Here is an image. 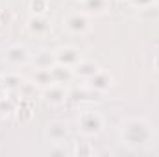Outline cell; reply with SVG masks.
I'll return each mask as SVG.
<instances>
[{
  "mask_svg": "<svg viewBox=\"0 0 159 157\" xmlns=\"http://www.w3.org/2000/svg\"><path fill=\"white\" fill-rule=\"evenodd\" d=\"M152 137H154V129L144 118H128L120 126V139H122V142L126 146L133 148V150L150 144Z\"/></svg>",
  "mask_w": 159,
  "mask_h": 157,
  "instance_id": "cell-1",
  "label": "cell"
},
{
  "mask_svg": "<svg viewBox=\"0 0 159 157\" xmlns=\"http://www.w3.org/2000/svg\"><path fill=\"white\" fill-rule=\"evenodd\" d=\"M63 28L72 34V35H83L91 30V19L85 11H74V13H69L65 19H63Z\"/></svg>",
  "mask_w": 159,
  "mask_h": 157,
  "instance_id": "cell-2",
  "label": "cell"
},
{
  "mask_svg": "<svg viewBox=\"0 0 159 157\" xmlns=\"http://www.w3.org/2000/svg\"><path fill=\"white\" fill-rule=\"evenodd\" d=\"M102 128H104V118L100 117L98 113H94V111H83V113H80L78 129L83 135L94 137V135H98L102 131Z\"/></svg>",
  "mask_w": 159,
  "mask_h": 157,
  "instance_id": "cell-3",
  "label": "cell"
},
{
  "mask_svg": "<svg viewBox=\"0 0 159 157\" xmlns=\"http://www.w3.org/2000/svg\"><path fill=\"white\" fill-rule=\"evenodd\" d=\"M54 57H56V65H63V67L74 69L81 61V52L76 46L65 44V46H59L57 50H54Z\"/></svg>",
  "mask_w": 159,
  "mask_h": 157,
  "instance_id": "cell-4",
  "label": "cell"
},
{
  "mask_svg": "<svg viewBox=\"0 0 159 157\" xmlns=\"http://www.w3.org/2000/svg\"><path fill=\"white\" fill-rule=\"evenodd\" d=\"M69 135V126L65 122H59V120H54L50 124H46L44 128V139L50 142V144H59L67 139Z\"/></svg>",
  "mask_w": 159,
  "mask_h": 157,
  "instance_id": "cell-5",
  "label": "cell"
},
{
  "mask_svg": "<svg viewBox=\"0 0 159 157\" xmlns=\"http://www.w3.org/2000/svg\"><path fill=\"white\" fill-rule=\"evenodd\" d=\"M43 98L48 104H52V105H59V104H63L69 98V91H67L65 83H56L54 81L52 85L43 89Z\"/></svg>",
  "mask_w": 159,
  "mask_h": 157,
  "instance_id": "cell-6",
  "label": "cell"
},
{
  "mask_svg": "<svg viewBox=\"0 0 159 157\" xmlns=\"http://www.w3.org/2000/svg\"><path fill=\"white\" fill-rule=\"evenodd\" d=\"M26 26H28L30 34L35 37H46L52 32V22L46 15H32L26 22Z\"/></svg>",
  "mask_w": 159,
  "mask_h": 157,
  "instance_id": "cell-7",
  "label": "cell"
},
{
  "mask_svg": "<svg viewBox=\"0 0 159 157\" xmlns=\"http://www.w3.org/2000/svg\"><path fill=\"white\" fill-rule=\"evenodd\" d=\"M30 57L32 56H30L28 48L22 46V44H11L6 50V61L11 67H22V65H26L30 61Z\"/></svg>",
  "mask_w": 159,
  "mask_h": 157,
  "instance_id": "cell-8",
  "label": "cell"
},
{
  "mask_svg": "<svg viewBox=\"0 0 159 157\" xmlns=\"http://www.w3.org/2000/svg\"><path fill=\"white\" fill-rule=\"evenodd\" d=\"M87 87L91 89V91H96V92H106L111 85H113V78H111V74L107 72V70H98L93 78L87 79Z\"/></svg>",
  "mask_w": 159,
  "mask_h": 157,
  "instance_id": "cell-9",
  "label": "cell"
},
{
  "mask_svg": "<svg viewBox=\"0 0 159 157\" xmlns=\"http://www.w3.org/2000/svg\"><path fill=\"white\" fill-rule=\"evenodd\" d=\"M98 70H100L98 63H94V61H91V59H81L78 65L72 69L74 76H78V78H83V79L93 78V76H94Z\"/></svg>",
  "mask_w": 159,
  "mask_h": 157,
  "instance_id": "cell-10",
  "label": "cell"
},
{
  "mask_svg": "<svg viewBox=\"0 0 159 157\" xmlns=\"http://www.w3.org/2000/svg\"><path fill=\"white\" fill-rule=\"evenodd\" d=\"M22 81H24V78H22L19 72H6V74L0 78V85H2V89L7 91V92H17V91L20 89Z\"/></svg>",
  "mask_w": 159,
  "mask_h": 157,
  "instance_id": "cell-11",
  "label": "cell"
},
{
  "mask_svg": "<svg viewBox=\"0 0 159 157\" xmlns=\"http://www.w3.org/2000/svg\"><path fill=\"white\" fill-rule=\"evenodd\" d=\"M81 6L87 15H104L111 7L109 0H85V2H81Z\"/></svg>",
  "mask_w": 159,
  "mask_h": 157,
  "instance_id": "cell-12",
  "label": "cell"
},
{
  "mask_svg": "<svg viewBox=\"0 0 159 157\" xmlns=\"http://www.w3.org/2000/svg\"><path fill=\"white\" fill-rule=\"evenodd\" d=\"M32 65L35 69H52L56 65V57H54V52H37L34 57H30Z\"/></svg>",
  "mask_w": 159,
  "mask_h": 157,
  "instance_id": "cell-13",
  "label": "cell"
},
{
  "mask_svg": "<svg viewBox=\"0 0 159 157\" xmlns=\"http://www.w3.org/2000/svg\"><path fill=\"white\" fill-rule=\"evenodd\" d=\"M32 81H34L37 87H41V89L52 85V83H54L52 70H50V69H35V72H34V79H32Z\"/></svg>",
  "mask_w": 159,
  "mask_h": 157,
  "instance_id": "cell-14",
  "label": "cell"
},
{
  "mask_svg": "<svg viewBox=\"0 0 159 157\" xmlns=\"http://www.w3.org/2000/svg\"><path fill=\"white\" fill-rule=\"evenodd\" d=\"M50 70H52V76H54V81L56 83H69L72 79V76H74L72 69L63 67V65H54Z\"/></svg>",
  "mask_w": 159,
  "mask_h": 157,
  "instance_id": "cell-15",
  "label": "cell"
},
{
  "mask_svg": "<svg viewBox=\"0 0 159 157\" xmlns=\"http://www.w3.org/2000/svg\"><path fill=\"white\" fill-rule=\"evenodd\" d=\"M39 89L41 87H37L34 81H22V85H20V89L17 91V94L22 98V100H35V96H37V92H39Z\"/></svg>",
  "mask_w": 159,
  "mask_h": 157,
  "instance_id": "cell-16",
  "label": "cell"
},
{
  "mask_svg": "<svg viewBox=\"0 0 159 157\" xmlns=\"http://www.w3.org/2000/svg\"><path fill=\"white\" fill-rule=\"evenodd\" d=\"M15 113H17L19 122H28V120H32V117H34V107H32V102H30V100H22L20 104H17Z\"/></svg>",
  "mask_w": 159,
  "mask_h": 157,
  "instance_id": "cell-17",
  "label": "cell"
},
{
  "mask_svg": "<svg viewBox=\"0 0 159 157\" xmlns=\"http://www.w3.org/2000/svg\"><path fill=\"white\" fill-rule=\"evenodd\" d=\"M70 154L76 157H89L94 154V150L89 142H74V148L70 150Z\"/></svg>",
  "mask_w": 159,
  "mask_h": 157,
  "instance_id": "cell-18",
  "label": "cell"
},
{
  "mask_svg": "<svg viewBox=\"0 0 159 157\" xmlns=\"http://www.w3.org/2000/svg\"><path fill=\"white\" fill-rule=\"evenodd\" d=\"M32 15H46L48 11V0H32L30 2Z\"/></svg>",
  "mask_w": 159,
  "mask_h": 157,
  "instance_id": "cell-19",
  "label": "cell"
},
{
  "mask_svg": "<svg viewBox=\"0 0 159 157\" xmlns=\"http://www.w3.org/2000/svg\"><path fill=\"white\" fill-rule=\"evenodd\" d=\"M17 109V102L13 98H0V113L2 115H11Z\"/></svg>",
  "mask_w": 159,
  "mask_h": 157,
  "instance_id": "cell-20",
  "label": "cell"
},
{
  "mask_svg": "<svg viewBox=\"0 0 159 157\" xmlns=\"http://www.w3.org/2000/svg\"><path fill=\"white\" fill-rule=\"evenodd\" d=\"M67 154H70V150H67L65 148V142H59V144H52V148H50V155H67Z\"/></svg>",
  "mask_w": 159,
  "mask_h": 157,
  "instance_id": "cell-21",
  "label": "cell"
},
{
  "mask_svg": "<svg viewBox=\"0 0 159 157\" xmlns=\"http://www.w3.org/2000/svg\"><path fill=\"white\" fill-rule=\"evenodd\" d=\"M13 20V13H11V9H0V24H9Z\"/></svg>",
  "mask_w": 159,
  "mask_h": 157,
  "instance_id": "cell-22",
  "label": "cell"
},
{
  "mask_svg": "<svg viewBox=\"0 0 159 157\" xmlns=\"http://www.w3.org/2000/svg\"><path fill=\"white\" fill-rule=\"evenodd\" d=\"M141 11V15L143 17H157V7H156V4L154 6H148V7H143V9H139Z\"/></svg>",
  "mask_w": 159,
  "mask_h": 157,
  "instance_id": "cell-23",
  "label": "cell"
},
{
  "mask_svg": "<svg viewBox=\"0 0 159 157\" xmlns=\"http://www.w3.org/2000/svg\"><path fill=\"white\" fill-rule=\"evenodd\" d=\"M131 4H133L135 7H139V9H143V7H148V6H154V4H156V0H131Z\"/></svg>",
  "mask_w": 159,
  "mask_h": 157,
  "instance_id": "cell-24",
  "label": "cell"
},
{
  "mask_svg": "<svg viewBox=\"0 0 159 157\" xmlns=\"http://www.w3.org/2000/svg\"><path fill=\"white\" fill-rule=\"evenodd\" d=\"M156 67L159 69V57H156Z\"/></svg>",
  "mask_w": 159,
  "mask_h": 157,
  "instance_id": "cell-25",
  "label": "cell"
},
{
  "mask_svg": "<svg viewBox=\"0 0 159 157\" xmlns=\"http://www.w3.org/2000/svg\"><path fill=\"white\" fill-rule=\"evenodd\" d=\"M119 2H126V0H119Z\"/></svg>",
  "mask_w": 159,
  "mask_h": 157,
  "instance_id": "cell-26",
  "label": "cell"
},
{
  "mask_svg": "<svg viewBox=\"0 0 159 157\" xmlns=\"http://www.w3.org/2000/svg\"><path fill=\"white\" fill-rule=\"evenodd\" d=\"M78 2H85V0H78Z\"/></svg>",
  "mask_w": 159,
  "mask_h": 157,
  "instance_id": "cell-27",
  "label": "cell"
},
{
  "mask_svg": "<svg viewBox=\"0 0 159 157\" xmlns=\"http://www.w3.org/2000/svg\"><path fill=\"white\" fill-rule=\"evenodd\" d=\"M0 89H2V85H0Z\"/></svg>",
  "mask_w": 159,
  "mask_h": 157,
  "instance_id": "cell-28",
  "label": "cell"
},
{
  "mask_svg": "<svg viewBox=\"0 0 159 157\" xmlns=\"http://www.w3.org/2000/svg\"><path fill=\"white\" fill-rule=\"evenodd\" d=\"M0 117H2V113H0Z\"/></svg>",
  "mask_w": 159,
  "mask_h": 157,
  "instance_id": "cell-29",
  "label": "cell"
}]
</instances>
